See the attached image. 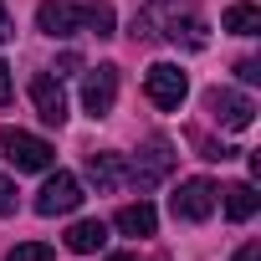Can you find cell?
<instances>
[{
    "instance_id": "cell-1",
    "label": "cell",
    "mask_w": 261,
    "mask_h": 261,
    "mask_svg": "<svg viewBox=\"0 0 261 261\" xmlns=\"http://www.w3.org/2000/svg\"><path fill=\"white\" fill-rule=\"evenodd\" d=\"M0 159H6L16 174H41V169H51L57 149L46 139L26 134V128H0Z\"/></svg>"
},
{
    "instance_id": "cell-2",
    "label": "cell",
    "mask_w": 261,
    "mask_h": 261,
    "mask_svg": "<svg viewBox=\"0 0 261 261\" xmlns=\"http://www.w3.org/2000/svg\"><path fill=\"white\" fill-rule=\"evenodd\" d=\"M205 108H210V118L220 128H230V134H241V128L256 123V102L246 92H236V87H210L205 92Z\"/></svg>"
},
{
    "instance_id": "cell-3",
    "label": "cell",
    "mask_w": 261,
    "mask_h": 261,
    "mask_svg": "<svg viewBox=\"0 0 261 261\" xmlns=\"http://www.w3.org/2000/svg\"><path fill=\"white\" fill-rule=\"evenodd\" d=\"M144 92H149V102L154 108H179L185 97H190V77L174 67V62H154L149 72H144Z\"/></svg>"
},
{
    "instance_id": "cell-4",
    "label": "cell",
    "mask_w": 261,
    "mask_h": 261,
    "mask_svg": "<svg viewBox=\"0 0 261 261\" xmlns=\"http://www.w3.org/2000/svg\"><path fill=\"white\" fill-rule=\"evenodd\" d=\"M169 169H174V144L154 134V139L144 144V154H139L134 164H128V185H139V190H154V185H159Z\"/></svg>"
},
{
    "instance_id": "cell-5",
    "label": "cell",
    "mask_w": 261,
    "mask_h": 261,
    "mask_svg": "<svg viewBox=\"0 0 261 261\" xmlns=\"http://www.w3.org/2000/svg\"><path fill=\"white\" fill-rule=\"evenodd\" d=\"M215 195H220V190H215L210 179H185V185L169 195V210H174V220H190V225H195V220H210V215H215Z\"/></svg>"
},
{
    "instance_id": "cell-6",
    "label": "cell",
    "mask_w": 261,
    "mask_h": 261,
    "mask_svg": "<svg viewBox=\"0 0 261 261\" xmlns=\"http://www.w3.org/2000/svg\"><path fill=\"white\" fill-rule=\"evenodd\" d=\"M113 102H118V67L102 62L82 77V108H87V118H108Z\"/></svg>"
},
{
    "instance_id": "cell-7",
    "label": "cell",
    "mask_w": 261,
    "mask_h": 261,
    "mask_svg": "<svg viewBox=\"0 0 261 261\" xmlns=\"http://www.w3.org/2000/svg\"><path fill=\"white\" fill-rule=\"evenodd\" d=\"M77 205H82V179L67 174V169H57L36 195V215H72Z\"/></svg>"
},
{
    "instance_id": "cell-8",
    "label": "cell",
    "mask_w": 261,
    "mask_h": 261,
    "mask_svg": "<svg viewBox=\"0 0 261 261\" xmlns=\"http://www.w3.org/2000/svg\"><path fill=\"white\" fill-rule=\"evenodd\" d=\"M31 102H36V113H41L46 128H62V123H67V92H62V77L36 72V77H31Z\"/></svg>"
},
{
    "instance_id": "cell-9",
    "label": "cell",
    "mask_w": 261,
    "mask_h": 261,
    "mask_svg": "<svg viewBox=\"0 0 261 261\" xmlns=\"http://www.w3.org/2000/svg\"><path fill=\"white\" fill-rule=\"evenodd\" d=\"M87 179L97 185V195H113V190L128 185V159L118 149H92L87 154Z\"/></svg>"
},
{
    "instance_id": "cell-10",
    "label": "cell",
    "mask_w": 261,
    "mask_h": 261,
    "mask_svg": "<svg viewBox=\"0 0 261 261\" xmlns=\"http://www.w3.org/2000/svg\"><path fill=\"white\" fill-rule=\"evenodd\" d=\"M36 26H41L46 36H77V31H87V26H82V6H72V0H41Z\"/></svg>"
},
{
    "instance_id": "cell-11",
    "label": "cell",
    "mask_w": 261,
    "mask_h": 261,
    "mask_svg": "<svg viewBox=\"0 0 261 261\" xmlns=\"http://www.w3.org/2000/svg\"><path fill=\"white\" fill-rule=\"evenodd\" d=\"M113 225H118L123 236L144 241V236H154V230H159V210H154L149 200H139V205H123V210L113 215Z\"/></svg>"
},
{
    "instance_id": "cell-12",
    "label": "cell",
    "mask_w": 261,
    "mask_h": 261,
    "mask_svg": "<svg viewBox=\"0 0 261 261\" xmlns=\"http://www.w3.org/2000/svg\"><path fill=\"white\" fill-rule=\"evenodd\" d=\"M164 41H174V46H190V51H200L205 46V21L200 16H164V31H159Z\"/></svg>"
},
{
    "instance_id": "cell-13",
    "label": "cell",
    "mask_w": 261,
    "mask_h": 261,
    "mask_svg": "<svg viewBox=\"0 0 261 261\" xmlns=\"http://www.w3.org/2000/svg\"><path fill=\"white\" fill-rule=\"evenodd\" d=\"M108 246V225L102 220H77L72 230H67V251H77V256H92V251H102Z\"/></svg>"
},
{
    "instance_id": "cell-14",
    "label": "cell",
    "mask_w": 261,
    "mask_h": 261,
    "mask_svg": "<svg viewBox=\"0 0 261 261\" xmlns=\"http://www.w3.org/2000/svg\"><path fill=\"white\" fill-rule=\"evenodd\" d=\"M220 26H225L230 36H261V11L251 6V0H236V6H225Z\"/></svg>"
},
{
    "instance_id": "cell-15",
    "label": "cell",
    "mask_w": 261,
    "mask_h": 261,
    "mask_svg": "<svg viewBox=\"0 0 261 261\" xmlns=\"http://www.w3.org/2000/svg\"><path fill=\"white\" fill-rule=\"evenodd\" d=\"M256 205H261V195H256V185H251V179H241V185H230V190H225V215H230V220H251V215H256Z\"/></svg>"
},
{
    "instance_id": "cell-16",
    "label": "cell",
    "mask_w": 261,
    "mask_h": 261,
    "mask_svg": "<svg viewBox=\"0 0 261 261\" xmlns=\"http://www.w3.org/2000/svg\"><path fill=\"white\" fill-rule=\"evenodd\" d=\"M82 26L92 36H113V6L108 0H92V6H82Z\"/></svg>"
},
{
    "instance_id": "cell-17",
    "label": "cell",
    "mask_w": 261,
    "mask_h": 261,
    "mask_svg": "<svg viewBox=\"0 0 261 261\" xmlns=\"http://www.w3.org/2000/svg\"><path fill=\"white\" fill-rule=\"evenodd\" d=\"M6 261H57V251H51L46 241H21V246L6 251Z\"/></svg>"
},
{
    "instance_id": "cell-18",
    "label": "cell",
    "mask_w": 261,
    "mask_h": 261,
    "mask_svg": "<svg viewBox=\"0 0 261 261\" xmlns=\"http://www.w3.org/2000/svg\"><path fill=\"white\" fill-rule=\"evenodd\" d=\"M16 205H21V200H16V185L0 174V215H16Z\"/></svg>"
},
{
    "instance_id": "cell-19",
    "label": "cell",
    "mask_w": 261,
    "mask_h": 261,
    "mask_svg": "<svg viewBox=\"0 0 261 261\" xmlns=\"http://www.w3.org/2000/svg\"><path fill=\"white\" fill-rule=\"evenodd\" d=\"M236 77H241V82H261V62H256V57H241V62H236Z\"/></svg>"
},
{
    "instance_id": "cell-20",
    "label": "cell",
    "mask_w": 261,
    "mask_h": 261,
    "mask_svg": "<svg viewBox=\"0 0 261 261\" xmlns=\"http://www.w3.org/2000/svg\"><path fill=\"white\" fill-rule=\"evenodd\" d=\"M51 72H57V77H67V72H82V57H77V51H62V62H57Z\"/></svg>"
},
{
    "instance_id": "cell-21",
    "label": "cell",
    "mask_w": 261,
    "mask_h": 261,
    "mask_svg": "<svg viewBox=\"0 0 261 261\" xmlns=\"http://www.w3.org/2000/svg\"><path fill=\"white\" fill-rule=\"evenodd\" d=\"M11 97H16V82H11V67H6V62H0V108H6Z\"/></svg>"
},
{
    "instance_id": "cell-22",
    "label": "cell",
    "mask_w": 261,
    "mask_h": 261,
    "mask_svg": "<svg viewBox=\"0 0 261 261\" xmlns=\"http://www.w3.org/2000/svg\"><path fill=\"white\" fill-rule=\"evenodd\" d=\"M16 36V21H11V11H6V0H0V46H6Z\"/></svg>"
},
{
    "instance_id": "cell-23",
    "label": "cell",
    "mask_w": 261,
    "mask_h": 261,
    "mask_svg": "<svg viewBox=\"0 0 261 261\" xmlns=\"http://www.w3.org/2000/svg\"><path fill=\"white\" fill-rule=\"evenodd\" d=\"M230 261H261V246H256V241H246V246H241Z\"/></svg>"
},
{
    "instance_id": "cell-24",
    "label": "cell",
    "mask_w": 261,
    "mask_h": 261,
    "mask_svg": "<svg viewBox=\"0 0 261 261\" xmlns=\"http://www.w3.org/2000/svg\"><path fill=\"white\" fill-rule=\"evenodd\" d=\"M108 261H139V256H128V251H113V256H108Z\"/></svg>"
}]
</instances>
